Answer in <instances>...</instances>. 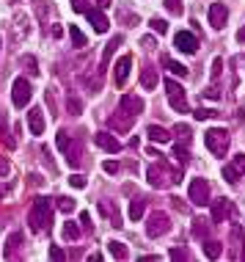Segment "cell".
<instances>
[{
  "instance_id": "27",
  "label": "cell",
  "mask_w": 245,
  "mask_h": 262,
  "mask_svg": "<svg viewBox=\"0 0 245 262\" xmlns=\"http://www.w3.org/2000/svg\"><path fill=\"white\" fill-rule=\"evenodd\" d=\"M0 141H3L6 146H14V144H17L14 138H9V116H6V113H0Z\"/></svg>"
},
{
  "instance_id": "16",
  "label": "cell",
  "mask_w": 245,
  "mask_h": 262,
  "mask_svg": "<svg viewBox=\"0 0 245 262\" xmlns=\"http://www.w3.org/2000/svg\"><path fill=\"white\" fill-rule=\"evenodd\" d=\"M22 240H25V237H22V232H19V229L9 232V237H6V249H3V259H14V257H17Z\"/></svg>"
},
{
  "instance_id": "2",
  "label": "cell",
  "mask_w": 245,
  "mask_h": 262,
  "mask_svg": "<svg viewBox=\"0 0 245 262\" xmlns=\"http://www.w3.org/2000/svg\"><path fill=\"white\" fill-rule=\"evenodd\" d=\"M55 144H58V149L66 155V163L72 168L80 166V155H83V144L78 138H72V133L69 130H58V136H55Z\"/></svg>"
},
{
  "instance_id": "5",
  "label": "cell",
  "mask_w": 245,
  "mask_h": 262,
  "mask_svg": "<svg viewBox=\"0 0 245 262\" xmlns=\"http://www.w3.org/2000/svg\"><path fill=\"white\" fill-rule=\"evenodd\" d=\"M168 229H171V218H168V212L157 210V212H152V215L146 218V237H163Z\"/></svg>"
},
{
  "instance_id": "43",
  "label": "cell",
  "mask_w": 245,
  "mask_h": 262,
  "mask_svg": "<svg viewBox=\"0 0 245 262\" xmlns=\"http://www.w3.org/2000/svg\"><path fill=\"white\" fill-rule=\"evenodd\" d=\"M64 257H66V254L61 251L58 246H53V249H50V259H64Z\"/></svg>"
},
{
  "instance_id": "45",
  "label": "cell",
  "mask_w": 245,
  "mask_h": 262,
  "mask_svg": "<svg viewBox=\"0 0 245 262\" xmlns=\"http://www.w3.org/2000/svg\"><path fill=\"white\" fill-rule=\"evenodd\" d=\"M9 168H11V163L6 160V158H0V177H6V174H9Z\"/></svg>"
},
{
  "instance_id": "15",
  "label": "cell",
  "mask_w": 245,
  "mask_h": 262,
  "mask_svg": "<svg viewBox=\"0 0 245 262\" xmlns=\"http://www.w3.org/2000/svg\"><path fill=\"white\" fill-rule=\"evenodd\" d=\"M94 144L100 146V149H105V152H110V155H116V152H121V141L118 138H113L110 133H96L94 136Z\"/></svg>"
},
{
  "instance_id": "32",
  "label": "cell",
  "mask_w": 245,
  "mask_h": 262,
  "mask_svg": "<svg viewBox=\"0 0 245 262\" xmlns=\"http://www.w3.org/2000/svg\"><path fill=\"white\" fill-rule=\"evenodd\" d=\"M168 257H171L174 262H185V259H190V251L182 249V246H174V249L168 251Z\"/></svg>"
},
{
  "instance_id": "34",
  "label": "cell",
  "mask_w": 245,
  "mask_h": 262,
  "mask_svg": "<svg viewBox=\"0 0 245 262\" xmlns=\"http://www.w3.org/2000/svg\"><path fill=\"white\" fill-rule=\"evenodd\" d=\"M174 155L179 158L182 166H187V163H190V152H187V146H185V144H174Z\"/></svg>"
},
{
  "instance_id": "40",
  "label": "cell",
  "mask_w": 245,
  "mask_h": 262,
  "mask_svg": "<svg viewBox=\"0 0 245 262\" xmlns=\"http://www.w3.org/2000/svg\"><path fill=\"white\" fill-rule=\"evenodd\" d=\"M220 69H223V58H215V61H212V67H209L212 77H218V75H220Z\"/></svg>"
},
{
  "instance_id": "51",
  "label": "cell",
  "mask_w": 245,
  "mask_h": 262,
  "mask_svg": "<svg viewBox=\"0 0 245 262\" xmlns=\"http://www.w3.org/2000/svg\"><path fill=\"white\" fill-rule=\"evenodd\" d=\"M242 259H245V251H242Z\"/></svg>"
},
{
  "instance_id": "47",
  "label": "cell",
  "mask_w": 245,
  "mask_h": 262,
  "mask_svg": "<svg viewBox=\"0 0 245 262\" xmlns=\"http://www.w3.org/2000/svg\"><path fill=\"white\" fill-rule=\"evenodd\" d=\"M80 221H83V229L91 232V218H88V212H83V215H80Z\"/></svg>"
},
{
  "instance_id": "41",
  "label": "cell",
  "mask_w": 245,
  "mask_h": 262,
  "mask_svg": "<svg viewBox=\"0 0 245 262\" xmlns=\"http://www.w3.org/2000/svg\"><path fill=\"white\" fill-rule=\"evenodd\" d=\"M72 9L86 14V11H88V0H72Z\"/></svg>"
},
{
  "instance_id": "14",
  "label": "cell",
  "mask_w": 245,
  "mask_h": 262,
  "mask_svg": "<svg viewBox=\"0 0 245 262\" xmlns=\"http://www.w3.org/2000/svg\"><path fill=\"white\" fill-rule=\"evenodd\" d=\"M130 69H132V55H121L116 61V69H113V80L118 89H124V83L130 80Z\"/></svg>"
},
{
  "instance_id": "11",
  "label": "cell",
  "mask_w": 245,
  "mask_h": 262,
  "mask_svg": "<svg viewBox=\"0 0 245 262\" xmlns=\"http://www.w3.org/2000/svg\"><path fill=\"white\" fill-rule=\"evenodd\" d=\"M207 19L215 31H223V28H226V19H229V6L226 3H212L207 11Z\"/></svg>"
},
{
  "instance_id": "44",
  "label": "cell",
  "mask_w": 245,
  "mask_h": 262,
  "mask_svg": "<svg viewBox=\"0 0 245 262\" xmlns=\"http://www.w3.org/2000/svg\"><path fill=\"white\" fill-rule=\"evenodd\" d=\"M204 97H207V100H218V97H220V91H218V89H212V86H209V89L204 91Z\"/></svg>"
},
{
  "instance_id": "23",
  "label": "cell",
  "mask_w": 245,
  "mask_h": 262,
  "mask_svg": "<svg viewBox=\"0 0 245 262\" xmlns=\"http://www.w3.org/2000/svg\"><path fill=\"white\" fill-rule=\"evenodd\" d=\"M108 251H110V257H113V259H127V257H130L127 246H124L121 240H110V243H108Z\"/></svg>"
},
{
  "instance_id": "20",
  "label": "cell",
  "mask_w": 245,
  "mask_h": 262,
  "mask_svg": "<svg viewBox=\"0 0 245 262\" xmlns=\"http://www.w3.org/2000/svg\"><path fill=\"white\" fill-rule=\"evenodd\" d=\"M28 127H31L33 136H41L44 133V113H41V108H31L28 111Z\"/></svg>"
},
{
  "instance_id": "36",
  "label": "cell",
  "mask_w": 245,
  "mask_h": 262,
  "mask_svg": "<svg viewBox=\"0 0 245 262\" xmlns=\"http://www.w3.org/2000/svg\"><path fill=\"white\" fill-rule=\"evenodd\" d=\"M165 9H168V14H174V17H182V11H185V9H182V0H165Z\"/></svg>"
},
{
  "instance_id": "37",
  "label": "cell",
  "mask_w": 245,
  "mask_h": 262,
  "mask_svg": "<svg viewBox=\"0 0 245 262\" xmlns=\"http://www.w3.org/2000/svg\"><path fill=\"white\" fill-rule=\"evenodd\" d=\"M149 25H152V31H155V33H165L168 31V23H165V19H160V17H152Z\"/></svg>"
},
{
  "instance_id": "24",
  "label": "cell",
  "mask_w": 245,
  "mask_h": 262,
  "mask_svg": "<svg viewBox=\"0 0 245 262\" xmlns=\"http://www.w3.org/2000/svg\"><path fill=\"white\" fill-rule=\"evenodd\" d=\"M163 67H165L171 75H177V77H187V67H182L179 61L168 58V55H163Z\"/></svg>"
},
{
  "instance_id": "33",
  "label": "cell",
  "mask_w": 245,
  "mask_h": 262,
  "mask_svg": "<svg viewBox=\"0 0 245 262\" xmlns=\"http://www.w3.org/2000/svg\"><path fill=\"white\" fill-rule=\"evenodd\" d=\"M66 111H69V116H80L83 105H80V100H78L75 94H69V100H66Z\"/></svg>"
},
{
  "instance_id": "50",
  "label": "cell",
  "mask_w": 245,
  "mask_h": 262,
  "mask_svg": "<svg viewBox=\"0 0 245 262\" xmlns=\"http://www.w3.org/2000/svg\"><path fill=\"white\" fill-rule=\"evenodd\" d=\"M6 190H9V188H0V196H3V193H6Z\"/></svg>"
},
{
  "instance_id": "49",
  "label": "cell",
  "mask_w": 245,
  "mask_h": 262,
  "mask_svg": "<svg viewBox=\"0 0 245 262\" xmlns=\"http://www.w3.org/2000/svg\"><path fill=\"white\" fill-rule=\"evenodd\" d=\"M96 3H100V9H108V6H110V0H96Z\"/></svg>"
},
{
  "instance_id": "1",
  "label": "cell",
  "mask_w": 245,
  "mask_h": 262,
  "mask_svg": "<svg viewBox=\"0 0 245 262\" xmlns=\"http://www.w3.org/2000/svg\"><path fill=\"white\" fill-rule=\"evenodd\" d=\"M28 226H31V232H36V235L50 232V226H53V202L50 199L39 196V199L31 204V210H28Z\"/></svg>"
},
{
  "instance_id": "8",
  "label": "cell",
  "mask_w": 245,
  "mask_h": 262,
  "mask_svg": "<svg viewBox=\"0 0 245 262\" xmlns=\"http://www.w3.org/2000/svg\"><path fill=\"white\" fill-rule=\"evenodd\" d=\"M187 196H190V202L195 207H204L209 204V182L207 180H190V190H187Z\"/></svg>"
},
{
  "instance_id": "13",
  "label": "cell",
  "mask_w": 245,
  "mask_h": 262,
  "mask_svg": "<svg viewBox=\"0 0 245 262\" xmlns=\"http://www.w3.org/2000/svg\"><path fill=\"white\" fill-rule=\"evenodd\" d=\"M118 111H124V113H130V116H141L143 113V100L138 94H124L121 100H118Z\"/></svg>"
},
{
  "instance_id": "3",
  "label": "cell",
  "mask_w": 245,
  "mask_h": 262,
  "mask_svg": "<svg viewBox=\"0 0 245 262\" xmlns=\"http://www.w3.org/2000/svg\"><path fill=\"white\" fill-rule=\"evenodd\" d=\"M204 144H207V149L212 152L215 158H226L229 144H232V136H229L226 127H212V130H207Z\"/></svg>"
},
{
  "instance_id": "26",
  "label": "cell",
  "mask_w": 245,
  "mask_h": 262,
  "mask_svg": "<svg viewBox=\"0 0 245 262\" xmlns=\"http://www.w3.org/2000/svg\"><path fill=\"white\" fill-rule=\"evenodd\" d=\"M209 226H212V224H209V221H204V218H195V221H193V237H199V240H204L207 237V232H209Z\"/></svg>"
},
{
  "instance_id": "35",
  "label": "cell",
  "mask_w": 245,
  "mask_h": 262,
  "mask_svg": "<svg viewBox=\"0 0 245 262\" xmlns=\"http://www.w3.org/2000/svg\"><path fill=\"white\" fill-rule=\"evenodd\" d=\"M55 204H58L61 212H75V199H72V196H58V202H55Z\"/></svg>"
},
{
  "instance_id": "42",
  "label": "cell",
  "mask_w": 245,
  "mask_h": 262,
  "mask_svg": "<svg viewBox=\"0 0 245 262\" xmlns=\"http://www.w3.org/2000/svg\"><path fill=\"white\" fill-rule=\"evenodd\" d=\"M102 168H105V171H108V174H116V171H118V163H116V160H108V163H105Z\"/></svg>"
},
{
  "instance_id": "29",
  "label": "cell",
  "mask_w": 245,
  "mask_h": 262,
  "mask_svg": "<svg viewBox=\"0 0 245 262\" xmlns=\"http://www.w3.org/2000/svg\"><path fill=\"white\" fill-rule=\"evenodd\" d=\"M69 36H72V45H75V47H86V45H88L86 33H83L78 25H72V28H69Z\"/></svg>"
},
{
  "instance_id": "17",
  "label": "cell",
  "mask_w": 245,
  "mask_h": 262,
  "mask_svg": "<svg viewBox=\"0 0 245 262\" xmlns=\"http://www.w3.org/2000/svg\"><path fill=\"white\" fill-rule=\"evenodd\" d=\"M132 124H135V116H130V113H124V111H116L113 116H110V127L118 133H130Z\"/></svg>"
},
{
  "instance_id": "4",
  "label": "cell",
  "mask_w": 245,
  "mask_h": 262,
  "mask_svg": "<svg viewBox=\"0 0 245 262\" xmlns=\"http://www.w3.org/2000/svg\"><path fill=\"white\" fill-rule=\"evenodd\" d=\"M168 174H171V182H182V171H171L165 163H152V166H146V180H149L152 188H163Z\"/></svg>"
},
{
  "instance_id": "19",
  "label": "cell",
  "mask_w": 245,
  "mask_h": 262,
  "mask_svg": "<svg viewBox=\"0 0 245 262\" xmlns=\"http://www.w3.org/2000/svg\"><path fill=\"white\" fill-rule=\"evenodd\" d=\"M124 41V36H113L108 41V47H105V53H102V61H100V69H96V72H100V77L108 72V63H110V58H113V53H116V47L121 45Z\"/></svg>"
},
{
  "instance_id": "25",
  "label": "cell",
  "mask_w": 245,
  "mask_h": 262,
  "mask_svg": "<svg viewBox=\"0 0 245 262\" xmlns=\"http://www.w3.org/2000/svg\"><path fill=\"white\" fill-rule=\"evenodd\" d=\"M220 251H223V249H220L218 240H207V237H204V257H207V259H218Z\"/></svg>"
},
{
  "instance_id": "28",
  "label": "cell",
  "mask_w": 245,
  "mask_h": 262,
  "mask_svg": "<svg viewBox=\"0 0 245 262\" xmlns=\"http://www.w3.org/2000/svg\"><path fill=\"white\" fill-rule=\"evenodd\" d=\"M143 210H146V202L143 199H135V202L130 204V221H141Z\"/></svg>"
},
{
  "instance_id": "48",
  "label": "cell",
  "mask_w": 245,
  "mask_h": 262,
  "mask_svg": "<svg viewBox=\"0 0 245 262\" xmlns=\"http://www.w3.org/2000/svg\"><path fill=\"white\" fill-rule=\"evenodd\" d=\"M237 41H245V25L240 28V31H237Z\"/></svg>"
},
{
  "instance_id": "9",
  "label": "cell",
  "mask_w": 245,
  "mask_h": 262,
  "mask_svg": "<svg viewBox=\"0 0 245 262\" xmlns=\"http://www.w3.org/2000/svg\"><path fill=\"white\" fill-rule=\"evenodd\" d=\"M174 47L185 55H193V53H199V36L190 31H179L177 36H174Z\"/></svg>"
},
{
  "instance_id": "18",
  "label": "cell",
  "mask_w": 245,
  "mask_h": 262,
  "mask_svg": "<svg viewBox=\"0 0 245 262\" xmlns=\"http://www.w3.org/2000/svg\"><path fill=\"white\" fill-rule=\"evenodd\" d=\"M86 17H88V23H91V28H94L96 33H105L110 28V19L102 14V9H88Z\"/></svg>"
},
{
  "instance_id": "21",
  "label": "cell",
  "mask_w": 245,
  "mask_h": 262,
  "mask_svg": "<svg viewBox=\"0 0 245 262\" xmlns=\"http://www.w3.org/2000/svg\"><path fill=\"white\" fill-rule=\"evenodd\" d=\"M146 138L155 141V144H168V141H171V133L160 124H152V127H146Z\"/></svg>"
},
{
  "instance_id": "22",
  "label": "cell",
  "mask_w": 245,
  "mask_h": 262,
  "mask_svg": "<svg viewBox=\"0 0 245 262\" xmlns=\"http://www.w3.org/2000/svg\"><path fill=\"white\" fill-rule=\"evenodd\" d=\"M141 86L146 89V91H152L157 86V69L155 67H143L141 69Z\"/></svg>"
},
{
  "instance_id": "6",
  "label": "cell",
  "mask_w": 245,
  "mask_h": 262,
  "mask_svg": "<svg viewBox=\"0 0 245 262\" xmlns=\"http://www.w3.org/2000/svg\"><path fill=\"white\" fill-rule=\"evenodd\" d=\"M165 97H168V105H171L177 113H187L185 89H182L177 80H171V77H165Z\"/></svg>"
},
{
  "instance_id": "7",
  "label": "cell",
  "mask_w": 245,
  "mask_h": 262,
  "mask_svg": "<svg viewBox=\"0 0 245 262\" xmlns=\"http://www.w3.org/2000/svg\"><path fill=\"white\" fill-rule=\"evenodd\" d=\"M31 97H33V91H31V83H28V77H17V80H14V89H11L14 108H28Z\"/></svg>"
},
{
  "instance_id": "10",
  "label": "cell",
  "mask_w": 245,
  "mask_h": 262,
  "mask_svg": "<svg viewBox=\"0 0 245 262\" xmlns=\"http://www.w3.org/2000/svg\"><path fill=\"white\" fill-rule=\"evenodd\" d=\"M242 177H245V155H234V160L229 163V166H223V180H226L229 185H234Z\"/></svg>"
},
{
  "instance_id": "12",
  "label": "cell",
  "mask_w": 245,
  "mask_h": 262,
  "mask_svg": "<svg viewBox=\"0 0 245 262\" xmlns=\"http://www.w3.org/2000/svg\"><path fill=\"white\" fill-rule=\"evenodd\" d=\"M229 215H234V202H229V199H215L212 202V224H223Z\"/></svg>"
},
{
  "instance_id": "30",
  "label": "cell",
  "mask_w": 245,
  "mask_h": 262,
  "mask_svg": "<svg viewBox=\"0 0 245 262\" xmlns=\"http://www.w3.org/2000/svg\"><path fill=\"white\" fill-rule=\"evenodd\" d=\"M171 133L179 138V144H187V141H193V133H190V127H187V124H177Z\"/></svg>"
},
{
  "instance_id": "31",
  "label": "cell",
  "mask_w": 245,
  "mask_h": 262,
  "mask_svg": "<svg viewBox=\"0 0 245 262\" xmlns=\"http://www.w3.org/2000/svg\"><path fill=\"white\" fill-rule=\"evenodd\" d=\"M64 237L66 240H80V226L75 221H66L64 224Z\"/></svg>"
},
{
  "instance_id": "39",
  "label": "cell",
  "mask_w": 245,
  "mask_h": 262,
  "mask_svg": "<svg viewBox=\"0 0 245 262\" xmlns=\"http://www.w3.org/2000/svg\"><path fill=\"white\" fill-rule=\"evenodd\" d=\"M69 185H72V188H86V177H83V174H72V177H69Z\"/></svg>"
},
{
  "instance_id": "38",
  "label": "cell",
  "mask_w": 245,
  "mask_h": 262,
  "mask_svg": "<svg viewBox=\"0 0 245 262\" xmlns=\"http://www.w3.org/2000/svg\"><path fill=\"white\" fill-rule=\"evenodd\" d=\"M215 116H220L218 111H209V108H199L195 111V119H199V122H207V119H215Z\"/></svg>"
},
{
  "instance_id": "46",
  "label": "cell",
  "mask_w": 245,
  "mask_h": 262,
  "mask_svg": "<svg viewBox=\"0 0 245 262\" xmlns=\"http://www.w3.org/2000/svg\"><path fill=\"white\" fill-rule=\"evenodd\" d=\"M141 47H143V50H152V47H155V39H152V36H143V39H141Z\"/></svg>"
}]
</instances>
